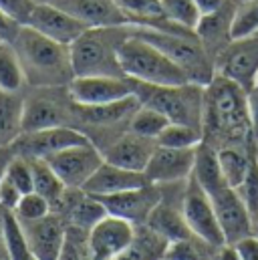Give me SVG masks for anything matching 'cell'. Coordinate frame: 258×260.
Here are the masks:
<instances>
[{
	"instance_id": "50",
	"label": "cell",
	"mask_w": 258,
	"mask_h": 260,
	"mask_svg": "<svg viewBox=\"0 0 258 260\" xmlns=\"http://www.w3.org/2000/svg\"><path fill=\"white\" fill-rule=\"evenodd\" d=\"M162 260H170V258H166V256H164V258H162Z\"/></svg>"
},
{
	"instance_id": "39",
	"label": "cell",
	"mask_w": 258,
	"mask_h": 260,
	"mask_svg": "<svg viewBox=\"0 0 258 260\" xmlns=\"http://www.w3.org/2000/svg\"><path fill=\"white\" fill-rule=\"evenodd\" d=\"M22 194H28V192H35L33 188V170H30V161L22 155H16L10 159L8 168H6V174H4Z\"/></svg>"
},
{
	"instance_id": "45",
	"label": "cell",
	"mask_w": 258,
	"mask_h": 260,
	"mask_svg": "<svg viewBox=\"0 0 258 260\" xmlns=\"http://www.w3.org/2000/svg\"><path fill=\"white\" fill-rule=\"evenodd\" d=\"M194 2H196V6H198L200 14H210V12H216V10H220V8L228 6V4H232L234 0H194Z\"/></svg>"
},
{
	"instance_id": "8",
	"label": "cell",
	"mask_w": 258,
	"mask_h": 260,
	"mask_svg": "<svg viewBox=\"0 0 258 260\" xmlns=\"http://www.w3.org/2000/svg\"><path fill=\"white\" fill-rule=\"evenodd\" d=\"M216 75L238 83L244 91L256 87L258 81V35L232 39L214 59Z\"/></svg>"
},
{
	"instance_id": "31",
	"label": "cell",
	"mask_w": 258,
	"mask_h": 260,
	"mask_svg": "<svg viewBox=\"0 0 258 260\" xmlns=\"http://www.w3.org/2000/svg\"><path fill=\"white\" fill-rule=\"evenodd\" d=\"M168 125H170L168 117L147 105H139L137 111L129 119V131H133L141 137H149V139H157V135Z\"/></svg>"
},
{
	"instance_id": "52",
	"label": "cell",
	"mask_w": 258,
	"mask_h": 260,
	"mask_svg": "<svg viewBox=\"0 0 258 260\" xmlns=\"http://www.w3.org/2000/svg\"><path fill=\"white\" fill-rule=\"evenodd\" d=\"M0 45H2V41H0Z\"/></svg>"
},
{
	"instance_id": "7",
	"label": "cell",
	"mask_w": 258,
	"mask_h": 260,
	"mask_svg": "<svg viewBox=\"0 0 258 260\" xmlns=\"http://www.w3.org/2000/svg\"><path fill=\"white\" fill-rule=\"evenodd\" d=\"M182 212L196 238H200L202 242H206L216 250L226 244L212 200L206 194V190L196 182L194 176L186 180V186L182 192Z\"/></svg>"
},
{
	"instance_id": "16",
	"label": "cell",
	"mask_w": 258,
	"mask_h": 260,
	"mask_svg": "<svg viewBox=\"0 0 258 260\" xmlns=\"http://www.w3.org/2000/svg\"><path fill=\"white\" fill-rule=\"evenodd\" d=\"M20 222V220H18ZM28 250L39 260H57L61 254V248L67 238V224L57 214L51 212L45 218L20 222Z\"/></svg>"
},
{
	"instance_id": "17",
	"label": "cell",
	"mask_w": 258,
	"mask_h": 260,
	"mask_svg": "<svg viewBox=\"0 0 258 260\" xmlns=\"http://www.w3.org/2000/svg\"><path fill=\"white\" fill-rule=\"evenodd\" d=\"M194 157H196V147L174 149V147L157 145L145 168V176L151 184L157 186L184 184L192 176Z\"/></svg>"
},
{
	"instance_id": "41",
	"label": "cell",
	"mask_w": 258,
	"mask_h": 260,
	"mask_svg": "<svg viewBox=\"0 0 258 260\" xmlns=\"http://www.w3.org/2000/svg\"><path fill=\"white\" fill-rule=\"evenodd\" d=\"M20 198H22V192L4 176L2 182H0V206L4 210H10L12 212L16 208V204L20 202Z\"/></svg>"
},
{
	"instance_id": "22",
	"label": "cell",
	"mask_w": 258,
	"mask_h": 260,
	"mask_svg": "<svg viewBox=\"0 0 258 260\" xmlns=\"http://www.w3.org/2000/svg\"><path fill=\"white\" fill-rule=\"evenodd\" d=\"M234 10H236V2L210 12V14H202L198 24H196V39L202 43V47L208 51V55L212 59H216L226 45L232 41V20H234Z\"/></svg>"
},
{
	"instance_id": "24",
	"label": "cell",
	"mask_w": 258,
	"mask_h": 260,
	"mask_svg": "<svg viewBox=\"0 0 258 260\" xmlns=\"http://www.w3.org/2000/svg\"><path fill=\"white\" fill-rule=\"evenodd\" d=\"M145 224L151 230H155L159 236H164L168 242H176V240H184V238L194 236L190 226H188V222H186V218H184L182 204L178 208L172 200L166 198V194L162 198V202L153 208V212L149 214V218H147Z\"/></svg>"
},
{
	"instance_id": "48",
	"label": "cell",
	"mask_w": 258,
	"mask_h": 260,
	"mask_svg": "<svg viewBox=\"0 0 258 260\" xmlns=\"http://www.w3.org/2000/svg\"><path fill=\"white\" fill-rule=\"evenodd\" d=\"M234 2H236V4H242V2H246V0H234Z\"/></svg>"
},
{
	"instance_id": "26",
	"label": "cell",
	"mask_w": 258,
	"mask_h": 260,
	"mask_svg": "<svg viewBox=\"0 0 258 260\" xmlns=\"http://www.w3.org/2000/svg\"><path fill=\"white\" fill-rule=\"evenodd\" d=\"M168 244L170 242L155 230H151L147 224H139L135 226L131 244L113 260H162Z\"/></svg>"
},
{
	"instance_id": "28",
	"label": "cell",
	"mask_w": 258,
	"mask_h": 260,
	"mask_svg": "<svg viewBox=\"0 0 258 260\" xmlns=\"http://www.w3.org/2000/svg\"><path fill=\"white\" fill-rule=\"evenodd\" d=\"M22 105L24 97L20 93L0 91V149L12 145L22 133Z\"/></svg>"
},
{
	"instance_id": "29",
	"label": "cell",
	"mask_w": 258,
	"mask_h": 260,
	"mask_svg": "<svg viewBox=\"0 0 258 260\" xmlns=\"http://www.w3.org/2000/svg\"><path fill=\"white\" fill-rule=\"evenodd\" d=\"M30 161V170H33V188L37 194L49 200V204L53 206V210L59 206V202L63 200L67 186L61 182V178L55 174V170L47 164V159L41 157H26Z\"/></svg>"
},
{
	"instance_id": "23",
	"label": "cell",
	"mask_w": 258,
	"mask_h": 260,
	"mask_svg": "<svg viewBox=\"0 0 258 260\" xmlns=\"http://www.w3.org/2000/svg\"><path fill=\"white\" fill-rule=\"evenodd\" d=\"M141 103L137 101L135 95H131L123 101H115L109 105H95V107H85V105H75L71 101V113L73 119L91 125V127H101V129H111L115 125H127L131 115L137 111Z\"/></svg>"
},
{
	"instance_id": "14",
	"label": "cell",
	"mask_w": 258,
	"mask_h": 260,
	"mask_svg": "<svg viewBox=\"0 0 258 260\" xmlns=\"http://www.w3.org/2000/svg\"><path fill=\"white\" fill-rule=\"evenodd\" d=\"M135 224L123 218L107 214L87 234L89 260H113L119 256L133 240Z\"/></svg>"
},
{
	"instance_id": "42",
	"label": "cell",
	"mask_w": 258,
	"mask_h": 260,
	"mask_svg": "<svg viewBox=\"0 0 258 260\" xmlns=\"http://www.w3.org/2000/svg\"><path fill=\"white\" fill-rule=\"evenodd\" d=\"M22 28V24H18L12 16H8L2 8H0V41L2 43H14V39L18 37V30Z\"/></svg>"
},
{
	"instance_id": "32",
	"label": "cell",
	"mask_w": 258,
	"mask_h": 260,
	"mask_svg": "<svg viewBox=\"0 0 258 260\" xmlns=\"http://www.w3.org/2000/svg\"><path fill=\"white\" fill-rule=\"evenodd\" d=\"M204 139V133L198 127L184 125V123H170L166 129L157 135V145L174 147V149H188L196 147Z\"/></svg>"
},
{
	"instance_id": "37",
	"label": "cell",
	"mask_w": 258,
	"mask_h": 260,
	"mask_svg": "<svg viewBox=\"0 0 258 260\" xmlns=\"http://www.w3.org/2000/svg\"><path fill=\"white\" fill-rule=\"evenodd\" d=\"M12 212L20 222H30V220H39V218H45L47 214H51L53 206L41 194L28 192V194H22L20 202L16 204V208Z\"/></svg>"
},
{
	"instance_id": "27",
	"label": "cell",
	"mask_w": 258,
	"mask_h": 260,
	"mask_svg": "<svg viewBox=\"0 0 258 260\" xmlns=\"http://www.w3.org/2000/svg\"><path fill=\"white\" fill-rule=\"evenodd\" d=\"M216 151H218V161H220V170L226 184L230 188H238L248 174L250 159H252V153L256 151V145H250V147L226 145Z\"/></svg>"
},
{
	"instance_id": "6",
	"label": "cell",
	"mask_w": 258,
	"mask_h": 260,
	"mask_svg": "<svg viewBox=\"0 0 258 260\" xmlns=\"http://www.w3.org/2000/svg\"><path fill=\"white\" fill-rule=\"evenodd\" d=\"M131 32L155 45L162 53H166L186 73L190 83L206 87L214 79L216 75L214 59L196 39V35H174V32H164V30L145 28V26H131Z\"/></svg>"
},
{
	"instance_id": "44",
	"label": "cell",
	"mask_w": 258,
	"mask_h": 260,
	"mask_svg": "<svg viewBox=\"0 0 258 260\" xmlns=\"http://www.w3.org/2000/svg\"><path fill=\"white\" fill-rule=\"evenodd\" d=\"M248 99V115H250V127H252V135L254 141L258 143V85L254 89H250L246 93Z\"/></svg>"
},
{
	"instance_id": "43",
	"label": "cell",
	"mask_w": 258,
	"mask_h": 260,
	"mask_svg": "<svg viewBox=\"0 0 258 260\" xmlns=\"http://www.w3.org/2000/svg\"><path fill=\"white\" fill-rule=\"evenodd\" d=\"M240 260H258V236H248L234 244Z\"/></svg>"
},
{
	"instance_id": "19",
	"label": "cell",
	"mask_w": 258,
	"mask_h": 260,
	"mask_svg": "<svg viewBox=\"0 0 258 260\" xmlns=\"http://www.w3.org/2000/svg\"><path fill=\"white\" fill-rule=\"evenodd\" d=\"M43 2H49L69 12L89 28L129 26L125 14L119 10L115 0H43Z\"/></svg>"
},
{
	"instance_id": "12",
	"label": "cell",
	"mask_w": 258,
	"mask_h": 260,
	"mask_svg": "<svg viewBox=\"0 0 258 260\" xmlns=\"http://www.w3.org/2000/svg\"><path fill=\"white\" fill-rule=\"evenodd\" d=\"M220 230L224 234L226 244H236L248 236H256L254 234V222L242 202V198L238 192L230 186L214 192L210 196Z\"/></svg>"
},
{
	"instance_id": "2",
	"label": "cell",
	"mask_w": 258,
	"mask_h": 260,
	"mask_svg": "<svg viewBox=\"0 0 258 260\" xmlns=\"http://www.w3.org/2000/svg\"><path fill=\"white\" fill-rule=\"evenodd\" d=\"M12 47L20 59L28 85L41 89H63L73 81L75 73L67 45L43 37L30 26H22Z\"/></svg>"
},
{
	"instance_id": "47",
	"label": "cell",
	"mask_w": 258,
	"mask_h": 260,
	"mask_svg": "<svg viewBox=\"0 0 258 260\" xmlns=\"http://www.w3.org/2000/svg\"><path fill=\"white\" fill-rule=\"evenodd\" d=\"M0 260H10L6 246V232H4V208L0 206Z\"/></svg>"
},
{
	"instance_id": "11",
	"label": "cell",
	"mask_w": 258,
	"mask_h": 260,
	"mask_svg": "<svg viewBox=\"0 0 258 260\" xmlns=\"http://www.w3.org/2000/svg\"><path fill=\"white\" fill-rule=\"evenodd\" d=\"M67 95L75 105L95 107V105H109L115 101H123L131 97V85L127 77H73L67 85Z\"/></svg>"
},
{
	"instance_id": "15",
	"label": "cell",
	"mask_w": 258,
	"mask_h": 260,
	"mask_svg": "<svg viewBox=\"0 0 258 260\" xmlns=\"http://www.w3.org/2000/svg\"><path fill=\"white\" fill-rule=\"evenodd\" d=\"M24 26H30L33 30L41 32L43 37L57 41L61 45H67V47H71L89 28L81 20L71 16L69 12H64L49 2H43V0L37 2V6L33 8Z\"/></svg>"
},
{
	"instance_id": "51",
	"label": "cell",
	"mask_w": 258,
	"mask_h": 260,
	"mask_svg": "<svg viewBox=\"0 0 258 260\" xmlns=\"http://www.w3.org/2000/svg\"><path fill=\"white\" fill-rule=\"evenodd\" d=\"M33 260H39V258H33Z\"/></svg>"
},
{
	"instance_id": "5",
	"label": "cell",
	"mask_w": 258,
	"mask_h": 260,
	"mask_svg": "<svg viewBox=\"0 0 258 260\" xmlns=\"http://www.w3.org/2000/svg\"><path fill=\"white\" fill-rule=\"evenodd\" d=\"M117 59L121 71L127 79L149 83V85H182L190 83L186 73L176 65L166 53H162L155 45L131 32L119 45Z\"/></svg>"
},
{
	"instance_id": "53",
	"label": "cell",
	"mask_w": 258,
	"mask_h": 260,
	"mask_svg": "<svg viewBox=\"0 0 258 260\" xmlns=\"http://www.w3.org/2000/svg\"><path fill=\"white\" fill-rule=\"evenodd\" d=\"M256 85H258V81H256Z\"/></svg>"
},
{
	"instance_id": "13",
	"label": "cell",
	"mask_w": 258,
	"mask_h": 260,
	"mask_svg": "<svg viewBox=\"0 0 258 260\" xmlns=\"http://www.w3.org/2000/svg\"><path fill=\"white\" fill-rule=\"evenodd\" d=\"M162 198H164L162 186H157V184H145L141 188L125 190V192H119V194L99 196L97 200L105 206L107 214L117 216V218H123V220H127L131 224L139 226V224H145L147 222L149 214L162 202Z\"/></svg>"
},
{
	"instance_id": "49",
	"label": "cell",
	"mask_w": 258,
	"mask_h": 260,
	"mask_svg": "<svg viewBox=\"0 0 258 260\" xmlns=\"http://www.w3.org/2000/svg\"><path fill=\"white\" fill-rule=\"evenodd\" d=\"M254 234H256V236H258V226H256V232H254Z\"/></svg>"
},
{
	"instance_id": "18",
	"label": "cell",
	"mask_w": 258,
	"mask_h": 260,
	"mask_svg": "<svg viewBox=\"0 0 258 260\" xmlns=\"http://www.w3.org/2000/svg\"><path fill=\"white\" fill-rule=\"evenodd\" d=\"M155 147H157L155 139L141 137L127 129L121 135H117L109 145H105L101 153H103V159L113 166L133 170V172H145Z\"/></svg>"
},
{
	"instance_id": "46",
	"label": "cell",
	"mask_w": 258,
	"mask_h": 260,
	"mask_svg": "<svg viewBox=\"0 0 258 260\" xmlns=\"http://www.w3.org/2000/svg\"><path fill=\"white\" fill-rule=\"evenodd\" d=\"M216 260H240V254H238L234 244H224V246L218 248Z\"/></svg>"
},
{
	"instance_id": "40",
	"label": "cell",
	"mask_w": 258,
	"mask_h": 260,
	"mask_svg": "<svg viewBox=\"0 0 258 260\" xmlns=\"http://www.w3.org/2000/svg\"><path fill=\"white\" fill-rule=\"evenodd\" d=\"M35 6H37V0H0V8L22 26L26 24Z\"/></svg>"
},
{
	"instance_id": "36",
	"label": "cell",
	"mask_w": 258,
	"mask_h": 260,
	"mask_svg": "<svg viewBox=\"0 0 258 260\" xmlns=\"http://www.w3.org/2000/svg\"><path fill=\"white\" fill-rule=\"evenodd\" d=\"M162 6H164L166 16L172 22H176V24H180L192 32L196 30V24H198L202 14H200L194 0H162Z\"/></svg>"
},
{
	"instance_id": "30",
	"label": "cell",
	"mask_w": 258,
	"mask_h": 260,
	"mask_svg": "<svg viewBox=\"0 0 258 260\" xmlns=\"http://www.w3.org/2000/svg\"><path fill=\"white\" fill-rule=\"evenodd\" d=\"M26 85L24 69L10 43L0 45V91L2 93H20Z\"/></svg>"
},
{
	"instance_id": "38",
	"label": "cell",
	"mask_w": 258,
	"mask_h": 260,
	"mask_svg": "<svg viewBox=\"0 0 258 260\" xmlns=\"http://www.w3.org/2000/svg\"><path fill=\"white\" fill-rule=\"evenodd\" d=\"M87 234L89 232L67 226V238H64V244L57 260H89Z\"/></svg>"
},
{
	"instance_id": "3",
	"label": "cell",
	"mask_w": 258,
	"mask_h": 260,
	"mask_svg": "<svg viewBox=\"0 0 258 260\" xmlns=\"http://www.w3.org/2000/svg\"><path fill=\"white\" fill-rule=\"evenodd\" d=\"M129 37V26L87 28L71 47V65L75 77H125L117 49Z\"/></svg>"
},
{
	"instance_id": "20",
	"label": "cell",
	"mask_w": 258,
	"mask_h": 260,
	"mask_svg": "<svg viewBox=\"0 0 258 260\" xmlns=\"http://www.w3.org/2000/svg\"><path fill=\"white\" fill-rule=\"evenodd\" d=\"M71 119H73L71 105L64 107L59 99H55L51 95H30V97L24 99V105H22V133L69 125Z\"/></svg>"
},
{
	"instance_id": "9",
	"label": "cell",
	"mask_w": 258,
	"mask_h": 260,
	"mask_svg": "<svg viewBox=\"0 0 258 260\" xmlns=\"http://www.w3.org/2000/svg\"><path fill=\"white\" fill-rule=\"evenodd\" d=\"M45 159L55 170V174L61 178V182L67 188H83L85 182L105 161L101 149L93 141L67 147L63 151H57Z\"/></svg>"
},
{
	"instance_id": "1",
	"label": "cell",
	"mask_w": 258,
	"mask_h": 260,
	"mask_svg": "<svg viewBox=\"0 0 258 260\" xmlns=\"http://www.w3.org/2000/svg\"><path fill=\"white\" fill-rule=\"evenodd\" d=\"M246 93L248 91H244L238 83L222 75H214V79L204 87V141L216 149L226 145H256L250 127Z\"/></svg>"
},
{
	"instance_id": "35",
	"label": "cell",
	"mask_w": 258,
	"mask_h": 260,
	"mask_svg": "<svg viewBox=\"0 0 258 260\" xmlns=\"http://www.w3.org/2000/svg\"><path fill=\"white\" fill-rule=\"evenodd\" d=\"M258 35V0H246L236 4L232 20V39Z\"/></svg>"
},
{
	"instance_id": "21",
	"label": "cell",
	"mask_w": 258,
	"mask_h": 260,
	"mask_svg": "<svg viewBox=\"0 0 258 260\" xmlns=\"http://www.w3.org/2000/svg\"><path fill=\"white\" fill-rule=\"evenodd\" d=\"M145 184H151L145 172H133V170L113 166L109 161H103L81 190L99 198V196H111L125 192V190H133V188H141Z\"/></svg>"
},
{
	"instance_id": "33",
	"label": "cell",
	"mask_w": 258,
	"mask_h": 260,
	"mask_svg": "<svg viewBox=\"0 0 258 260\" xmlns=\"http://www.w3.org/2000/svg\"><path fill=\"white\" fill-rule=\"evenodd\" d=\"M210 250H216V248L208 246L206 242H202L196 236H190L184 240L170 242L164 256L170 260H212Z\"/></svg>"
},
{
	"instance_id": "10",
	"label": "cell",
	"mask_w": 258,
	"mask_h": 260,
	"mask_svg": "<svg viewBox=\"0 0 258 260\" xmlns=\"http://www.w3.org/2000/svg\"><path fill=\"white\" fill-rule=\"evenodd\" d=\"M87 141H91L89 135L81 129L71 127V125H59V127H49V129L20 133L10 147L16 155L45 159L57 151H63L67 147L81 145Z\"/></svg>"
},
{
	"instance_id": "4",
	"label": "cell",
	"mask_w": 258,
	"mask_h": 260,
	"mask_svg": "<svg viewBox=\"0 0 258 260\" xmlns=\"http://www.w3.org/2000/svg\"><path fill=\"white\" fill-rule=\"evenodd\" d=\"M131 93L141 105H147L168 117L170 123H184L202 129L204 87L196 83L149 85L129 79Z\"/></svg>"
},
{
	"instance_id": "25",
	"label": "cell",
	"mask_w": 258,
	"mask_h": 260,
	"mask_svg": "<svg viewBox=\"0 0 258 260\" xmlns=\"http://www.w3.org/2000/svg\"><path fill=\"white\" fill-rule=\"evenodd\" d=\"M192 176L196 182L206 190V194L212 196L214 192L226 188V180L222 176L220 170V161H218V151L214 145H210L208 141H200L196 145V157H194V170Z\"/></svg>"
},
{
	"instance_id": "34",
	"label": "cell",
	"mask_w": 258,
	"mask_h": 260,
	"mask_svg": "<svg viewBox=\"0 0 258 260\" xmlns=\"http://www.w3.org/2000/svg\"><path fill=\"white\" fill-rule=\"evenodd\" d=\"M238 196L242 198L252 222H254V232H256L258 226V151L252 153V159H250V168H248V174L244 178V182L234 188Z\"/></svg>"
}]
</instances>
